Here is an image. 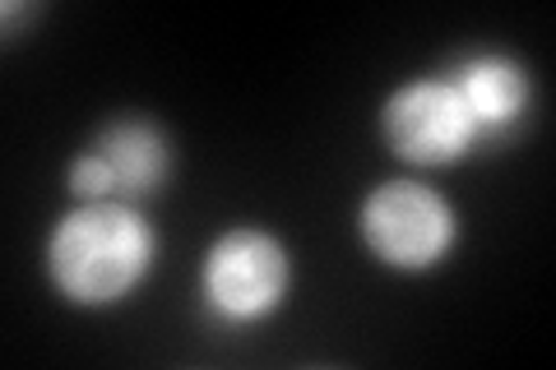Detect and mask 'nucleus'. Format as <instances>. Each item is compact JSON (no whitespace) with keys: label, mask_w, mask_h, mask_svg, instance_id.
<instances>
[{"label":"nucleus","mask_w":556,"mask_h":370,"mask_svg":"<svg viewBox=\"0 0 556 370\" xmlns=\"http://www.w3.org/2000/svg\"><path fill=\"white\" fill-rule=\"evenodd\" d=\"M159 232L135 200L75 204L47 237V278L79 310H108L144 288Z\"/></svg>","instance_id":"f257e3e1"},{"label":"nucleus","mask_w":556,"mask_h":370,"mask_svg":"<svg viewBox=\"0 0 556 370\" xmlns=\"http://www.w3.org/2000/svg\"><path fill=\"white\" fill-rule=\"evenodd\" d=\"M362 245L394 273H431L459 245V214L437 186L399 176L380 181L357 204Z\"/></svg>","instance_id":"f03ea898"},{"label":"nucleus","mask_w":556,"mask_h":370,"mask_svg":"<svg viewBox=\"0 0 556 370\" xmlns=\"http://www.w3.org/2000/svg\"><path fill=\"white\" fill-rule=\"evenodd\" d=\"M292 292V255L265 227H228L204 251L200 296L204 310L228 329L265 324Z\"/></svg>","instance_id":"7ed1b4c3"},{"label":"nucleus","mask_w":556,"mask_h":370,"mask_svg":"<svg viewBox=\"0 0 556 370\" xmlns=\"http://www.w3.org/2000/svg\"><path fill=\"white\" fill-rule=\"evenodd\" d=\"M380 139L408 167H459L482 149V130L450 75L404 79L380 107Z\"/></svg>","instance_id":"20e7f679"},{"label":"nucleus","mask_w":556,"mask_h":370,"mask_svg":"<svg viewBox=\"0 0 556 370\" xmlns=\"http://www.w3.org/2000/svg\"><path fill=\"white\" fill-rule=\"evenodd\" d=\"M459 98L468 102V116L478 120L482 144L510 139L533 107V79L506 51H473L459 69H450Z\"/></svg>","instance_id":"39448f33"},{"label":"nucleus","mask_w":556,"mask_h":370,"mask_svg":"<svg viewBox=\"0 0 556 370\" xmlns=\"http://www.w3.org/2000/svg\"><path fill=\"white\" fill-rule=\"evenodd\" d=\"M116 171V195L121 200H139L153 195L167 171H172V144L167 135L153 126V120H116V126L102 130V139L93 144Z\"/></svg>","instance_id":"423d86ee"},{"label":"nucleus","mask_w":556,"mask_h":370,"mask_svg":"<svg viewBox=\"0 0 556 370\" xmlns=\"http://www.w3.org/2000/svg\"><path fill=\"white\" fill-rule=\"evenodd\" d=\"M65 186H70V195H75V204L121 200V195H116V171H112V163H108V157H102L98 149L79 153L75 163H70V171H65Z\"/></svg>","instance_id":"0eeeda50"}]
</instances>
